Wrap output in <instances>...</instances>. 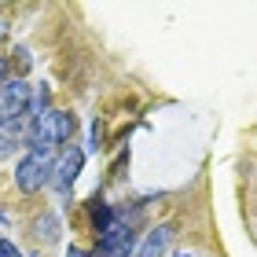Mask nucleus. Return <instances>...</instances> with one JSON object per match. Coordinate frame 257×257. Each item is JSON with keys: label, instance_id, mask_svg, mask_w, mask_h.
Here are the masks:
<instances>
[{"label": "nucleus", "instance_id": "f257e3e1", "mask_svg": "<svg viewBox=\"0 0 257 257\" xmlns=\"http://www.w3.org/2000/svg\"><path fill=\"white\" fill-rule=\"evenodd\" d=\"M77 128L74 114H63V110H48L44 118H37V128L30 136V151H44V155H55L63 144H70Z\"/></svg>", "mask_w": 257, "mask_h": 257}, {"label": "nucleus", "instance_id": "f03ea898", "mask_svg": "<svg viewBox=\"0 0 257 257\" xmlns=\"http://www.w3.org/2000/svg\"><path fill=\"white\" fill-rule=\"evenodd\" d=\"M52 177H55V155H44V151H30L15 166V184H19V191H26V195L41 191Z\"/></svg>", "mask_w": 257, "mask_h": 257}, {"label": "nucleus", "instance_id": "7ed1b4c3", "mask_svg": "<svg viewBox=\"0 0 257 257\" xmlns=\"http://www.w3.org/2000/svg\"><path fill=\"white\" fill-rule=\"evenodd\" d=\"M33 107V92L26 81H4L0 88V121H19Z\"/></svg>", "mask_w": 257, "mask_h": 257}, {"label": "nucleus", "instance_id": "20e7f679", "mask_svg": "<svg viewBox=\"0 0 257 257\" xmlns=\"http://www.w3.org/2000/svg\"><path fill=\"white\" fill-rule=\"evenodd\" d=\"M30 118V114H26ZM26 118L19 121H0V162H8L11 155H19L22 144H30V128H26Z\"/></svg>", "mask_w": 257, "mask_h": 257}, {"label": "nucleus", "instance_id": "39448f33", "mask_svg": "<svg viewBox=\"0 0 257 257\" xmlns=\"http://www.w3.org/2000/svg\"><path fill=\"white\" fill-rule=\"evenodd\" d=\"M81 166H85V151L81 147H66L63 151V158L55 162V188L59 191H70L74 188V180H77V173H81Z\"/></svg>", "mask_w": 257, "mask_h": 257}, {"label": "nucleus", "instance_id": "423d86ee", "mask_svg": "<svg viewBox=\"0 0 257 257\" xmlns=\"http://www.w3.org/2000/svg\"><path fill=\"white\" fill-rule=\"evenodd\" d=\"M169 242H173V224H158L155 231H147L144 242H140L136 257H166Z\"/></svg>", "mask_w": 257, "mask_h": 257}, {"label": "nucleus", "instance_id": "0eeeda50", "mask_svg": "<svg viewBox=\"0 0 257 257\" xmlns=\"http://www.w3.org/2000/svg\"><path fill=\"white\" fill-rule=\"evenodd\" d=\"M37 235L48 239V242H55V239H59V217H55V213L37 217Z\"/></svg>", "mask_w": 257, "mask_h": 257}, {"label": "nucleus", "instance_id": "6e6552de", "mask_svg": "<svg viewBox=\"0 0 257 257\" xmlns=\"http://www.w3.org/2000/svg\"><path fill=\"white\" fill-rule=\"evenodd\" d=\"M0 257H19V250L11 246V242H0Z\"/></svg>", "mask_w": 257, "mask_h": 257}, {"label": "nucleus", "instance_id": "1a4fd4ad", "mask_svg": "<svg viewBox=\"0 0 257 257\" xmlns=\"http://www.w3.org/2000/svg\"><path fill=\"white\" fill-rule=\"evenodd\" d=\"M66 257H88V253H81L77 246H70V250H66Z\"/></svg>", "mask_w": 257, "mask_h": 257}, {"label": "nucleus", "instance_id": "9d476101", "mask_svg": "<svg viewBox=\"0 0 257 257\" xmlns=\"http://www.w3.org/2000/svg\"><path fill=\"white\" fill-rule=\"evenodd\" d=\"M121 257H136V250H125V253H121Z\"/></svg>", "mask_w": 257, "mask_h": 257}, {"label": "nucleus", "instance_id": "9b49d317", "mask_svg": "<svg viewBox=\"0 0 257 257\" xmlns=\"http://www.w3.org/2000/svg\"><path fill=\"white\" fill-rule=\"evenodd\" d=\"M0 88H4V70H0Z\"/></svg>", "mask_w": 257, "mask_h": 257}]
</instances>
